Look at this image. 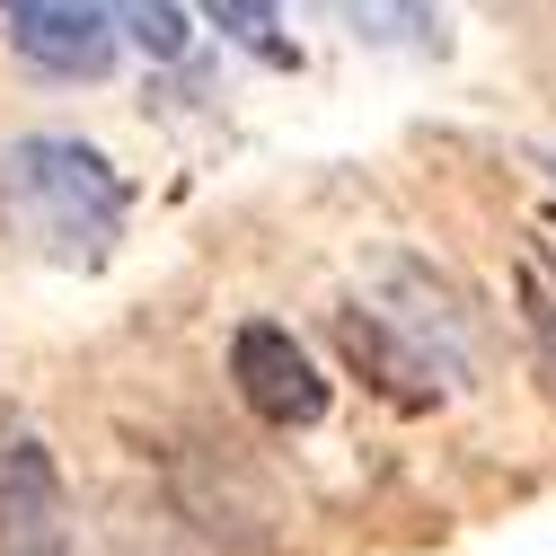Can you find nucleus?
I'll use <instances>...</instances> for the list:
<instances>
[{
    "instance_id": "0eeeda50",
    "label": "nucleus",
    "mask_w": 556,
    "mask_h": 556,
    "mask_svg": "<svg viewBox=\"0 0 556 556\" xmlns=\"http://www.w3.org/2000/svg\"><path fill=\"white\" fill-rule=\"evenodd\" d=\"M89 10H98L115 36H132L151 62H177V53H186V10H177V0H89Z\"/></svg>"
},
{
    "instance_id": "20e7f679",
    "label": "nucleus",
    "mask_w": 556,
    "mask_h": 556,
    "mask_svg": "<svg viewBox=\"0 0 556 556\" xmlns=\"http://www.w3.org/2000/svg\"><path fill=\"white\" fill-rule=\"evenodd\" d=\"M10 45L53 80H106L124 36L89 10V0H10Z\"/></svg>"
},
{
    "instance_id": "7ed1b4c3",
    "label": "nucleus",
    "mask_w": 556,
    "mask_h": 556,
    "mask_svg": "<svg viewBox=\"0 0 556 556\" xmlns=\"http://www.w3.org/2000/svg\"><path fill=\"white\" fill-rule=\"evenodd\" d=\"M230 380H239V397L265 415V425H318L327 415V380H318V363L292 344V327H274V318H248L239 336H230Z\"/></svg>"
},
{
    "instance_id": "9d476101",
    "label": "nucleus",
    "mask_w": 556,
    "mask_h": 556,
    "mask_svg": "<svg viewBox=\"0 0 556 556\" xmlns=\"http://www.w3.org/2000/svg\"><path fill=\"white\" fill-rule=\"evenodd\" d=\"M203 10H213L230 36H248V45H265L274 36V10H283V0H203Z\"/></svg>"
},
{
    "instance_id": "f257e3e1",
    "label": "nucleus",
    "mask_w": 556,
    "mask_h": 556,
    "mask_svg": "<svg viewBox=\"0 0 556 556\" xmlns=\"http://www.w3.org/2000/svg\"><path fill=\"white\" fill-rule=\"evenodd\" d=\"M0 194H10L18 222L62 256H98L124 230V177L89 142H72V132H27V142L0 160Z\"/></svg>"
},
{
    "instance_id": "423d86ee",
    "label": "nucleus",
    "mask_w": 556,
    "mask_h": 556,
    "mask_svg": "<svg viewBox=\"0 0 556 556\" xmlns=\"http://www.w3.org/2000/svg\"><path fill=\"white\" fill-rule=\"evenodd\" d=\"M336 27H354L363 45H397V53H442V10L433 0H318Z\"/></svg>"
},
{
    "instance_id": "39448f33",
    "label": "nucleus",
    "mask_w": 556,
    "mask_h": 556,
    "mask_svg": "<svg viewBox=\"0 0 556 556\" xmlns=\"http://www.w3.org/2000/svg\"><path fill=\"white\" fill-rule=\"evenodd\" d=\"M336 354L354 363L389 406H406V415H415V406H433V397L451 389V380H442V363L425 354V344L397 336V327H389V309H363V301H354V309H336Z\"/></svg>"
},
{
    "instance_id": "f8f14e48",
    "label": "nucleus",
    "mask_w": 556,
    "mask_h": 556,
    "mask_svg": "<svg viewBox=\"0 0 556 556\" xmlns=\"http://www.w3.org/2000/svg\"><path fill=\"white\" fill-rule=\"evenodd\" d=\"M547 239H556V222H547Z\"/></svg>"
},
{
    "instance_id": "1a4fd4ad",
    "label": "nucleus",
    "mask_w": 556,
    "mask_h": 556,
    "mask_svg": "<svg viewBox=\"0 0 556 556\" xmlns=\"http://www.w3.org/2000/svg\"><path fill=\"white\" fill-rule=\"evenodd\" d=\"M521 309H530L547 363H556V265H547V256H521Z\"/></svg>"
},
{
    "instance_id": "9b49d317",
    "label": "nucleus",
    "mask_w": 556,
    "mask_h": 556,
    "mask_svg": "<svg viewBox=\"0 0 556 556\" xmlns=\"http://www.w3.org/2000/svg\"><path fill=\"white\" fill-rule=\"evenodd\" d=\"M0 433H10V415H0Z\"/></svg>"
},
{
    "instance_id": "f03ea898",
    "label": "nucleus",
    "mask_w": 556,
    "mask_h": 556,
    "mask_svg": "<svg viewBox=\"0 0 556 556\" xmlns=\"http://www.w3.org/2000/svg\"><path fill=\"white\" fill-rule=\"evenodd\" d=\"M168 495H177V513H186L203 539H222V547L265 556L274 539H283V504H274V485H265L239 451H213V442L168 451Z\"/></svg>"
},
{
    "instance_id": "6e6552de",
    "label": "nucleus",
    "mask_w": 556,
    "mask_h": 556,
    "mask_svg": "<svg viewBox=\"0 0 556 556\" xmlns=\"http://www.w3.org/2000/svg\"><path fill=\"white\" fill-rule=\"evenodd\" d=\"M0 556H72L62 547V495L0 504Z\"/></svg>"
}]
</instances>
